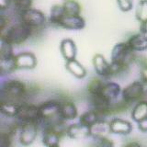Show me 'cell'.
<instances>
[{
    "mask_svg": "<svg viewBox=\"0 0 147 147\" xmlns=\"http://www.w3.org/2000/svg\"><path fill=\"white\" fill-rule=\"evenodd\" d=\"M31 28L20 21L1 30V40L12 45H18L26 41L31 36Z\"/></svg>",
    "mask_w": 147,
    "mask_h": 147,
    "instance_id": "obj_1",
    "label": "cell"
},
{
    "mask_svg": "<svg viewBox=\"0 0 147 147\" xmlns=\"http://www.w3.org/2000/svg\"><path fill=\"white\" fill-rule=\"evenodd\" d=\"M134 60V52L129 47L127 42H119L111 51V63L123 70L126 69Z\"/></svg>",
    "mask_w": 147,
    "mask_h": 147,
    "instance_id": "obj_2",
    "label": "cell"
},
{
    "mask_svg": "<svg viewBox=\"0 0 147 147\" xmlns=\"http://www.w3.org/2000/svg\"><path fill=\"white\" fill-rule=\"evenodd\" d=\"M26 91V86L23 82L14 79L7 80L1 86V100L17 102L24 98Z\"/></svg>",
    "mask_w": 147,
    "mask_h": 147,
    "instance_id": "obj_3",
    "label": "cell"
},
{
    "mask_svg": "<svg viewBox=\"0 0 147 147\" xmlns=\"http://www.w3.org/2000/svg\"><path fill=\"white\" fill-rule=\"evenodd\" d=\"M60 107L61 102L55 100H50L39 106L40 121H43L50 126L52 124L61 121L60 118Z\"/></svg>",
    "mask_w": 147,
    "mask_h": 147,
    "instance_id": "obj_4",
    "label": "cell"
},
{
    "mask_svg": "<svg viewBox=\"0 0 147 147\" xmlns=\"http://www.w3.org/2000/svg\"><path fill=\"white\" fill-rule=\"evenodd\" d=\"M20 21L30 27L32 30L43 27L46 23V16L39 9L30 8L20 13Z\"/></svg>",
    "mask_w": 147,
    "mask_h": 147,
    "instance_id": "obj_5",
    "label": "cell"
},
{
    "mask_svg": "<svg viewBox=\"0 0 147 147\" xmlns=\"http://www.w3.org/2000/svg\"><path fill=\"white\" fill-rule=\"evenodd\" d=\"M145 93V86L142 81H135L127 86L121 92L122 99L126 103L134 102L144 98Z\"/></svg>",
    "mask_w": 147,
    "mask_h": 147,
    "instance_id": "obj_6",
    "label": "cell"
},
{
    "mask_svg": "<svg viewBox=\"0 0 147 147\" xmlns=\"http://www.w3.org/2000/svg\"><path fill=\"white\" fill-rule=\"evenodd\" d=\"M20 121L23 122H40V112L39 106L33 104H20V109L17 117Z\"/></svg>",
    "mask_w": 147,
    "mask_h": 147,
    "instance_id": "obj_7",
    "label": "cell"
},
{
    "mask_svg": "<svg viewBox=\"0 0 147 147\" xmlns=\"http://www.w3.org/2000/svg\"><path fill=\"white\" fill-rule=\"evenodd\" d=\"M38 134V122H23L20 126V142L22 145L29 146Z\"/></svg>",
    "mask_w": 147,
    "mask_h": 147,
    "instance_id": "obj_8",
    "label": "cell"
},
{
    "mask_svg": "<svg viewBox=\"0 0 147 147\" xmlns=\"http://www.w3.org/2000/svg\"><path fill=\"white\" fill-rule=\"evenodd\" d=\"M86 26V21L80 15L70 16L65 15L59 24V27L63 29L71 30H83Z\"/></svg>",
    "mask_w": 147,
    "mask_h": 147,
    "instance_id": "obj_9",
    "label": "cell"
},
{
    "mask_svg": "<svg viewBox=\"0 0 147 147\" xmlns=\"http://www.w3.org/2000/svg\"><path fill=\"white\" fill-rule=\"evenodd\" d=\"M93 66L95 72L103 77L111 76V64L109 63L102 54H96L93 57Z\"/></svg>",
    "mask_w": 147,
    "mask_h": 147,
    "instance_id": "obj_10",
    "label": "cell"
},
{
    "mask_svg": "<svg viewBox=\"0 0 147 147\" xmlns=\"http://www.w3.org/2000/svg\"><path fill=\"white\" fill-rule=\"evenodd\" d=\"M66 135L71 139H83L91 136V130L89 126L84 125L80 122L75 123L67 127Z\"/></svg>",
    "mask_w": 147,
    "mask_h": 147,
    "instance_id": "obj_11",
    "label": "cell"
},
{
    "mask_svg": "<svg viewBox=\"0 0 147 147\" xmlns=\"http://www.w3.org/2000/svg\"><path fill=\"white\" fill-rule=\"evenodd\" d=\"M17 69H33L37 65V58L31 53H20L15 55Z\"/></svg>",
    "mask_w": 147,
    "mask_h": 147,
    "instance_id": "obj_12",
    "label": "cell"
},
{
    "mask_svg": "<svg viewBox=\"0 0 147 147\" xmlns=\"http://www.w3.org/2000/svg\"><path fill=\"white\" fill-rule=\"evenodd\" d=\"M110 131L114 134H121V135H127L131 133L132 131V125L130 121H125L122 119H113L109 122Z\"/></svg>",
    "mask_w": 147,
    "mask_h": 147,
    "instance_id": "obj_13",
    "label": "cell"
},
{
    "mask_svg": "<svg viewBox=\"0 0 147 147\" xmlns=\"http://www.w3.org/2000/svg\"><path fill=\"white\" fill-rule=\"evenodd\" d=\"M129 45L133 52H144L147 50V35L142 33H137L131 36L127 40Z\"/></svg>",
    "mask_w": 147,
    "mask_h": 147,
    "instance_id": "obj_14",
    "label": "cell"
},
{
    "mask_svg": "<svg viewBox=\"0 0 147 147\" xmlns=\"http://www.w3.org/2000/svg\"><path fill=\"white\" fill-rule=\"evenodd\" d=\"M121 92L122 90L121 88V86H119V85H118L117 83L108 82V83H105L101 95H102L109 102L112 103L113 101H115L119 98V96L121 94Z\"/></svg>",
    "mask_w": 147,
    "mask_h": 147,
    "instance_id": "obj_15",
    "label": "cell"
},
{
    "mask_svg": "<svg viewBox=\"0 0 147 147\" xmlns=\"http://www.w3.org/2000/svg\"><path fill=\"white\" fill-rule=\"evenodd\" d=\"M60 51L65 61L76 59V45L71 39H63L60 43Z\"/></svg>",
    "mask_w": 147,
    "mask_h": 147,
    "instance_id": "obj_16",
    "label": "cell"
},
{
    "mask_svg": "<svg viewBox=\"0 0 147 147\" xmlns=\"http://www.w3.org/2000/svg\"><path fill=\"white\" fill-rule=\"evenodd\" d=\"M77 109L76 105L71 101H63L61 102L60 107V118L63 121H71L77 117Z\"/></svg>",
    "mask_w": 147,
    "mask_h": 147,
    "instance_id": "obj_17",
    "label": "cell"
},
{
    "mask_svg": "<svg viewBox=\"0 0 147 147\" xmlns=\"http://www.w3.org/2000/svg\"><path fill=\"white\" fill-rule=\"evenodd\" d=\"M91 130V136L94 138H100V137H107L110 131L109 122H107L103 119H98L95 124L90 127Z\"/></svg>",
    "mask_w": 147,
    "mask_h": 147,
    "instance_id": "obj_18",
    "label": "cell"
},
{
    "mask_svg": "<svg viewBox=\"0 0 147 147\" xmlns=\"http://www.w3.org/2000/svg\"><path fill=\"white\" fill-rule=\"evenodd\" d=\"M66 70L76 78H84L86 76V70L76 59L66 61L65 63Z\"/></svg>",
    "mask_w": 147,
    "mask_h": 147,
    "instance_id": "obj_19",
    "label": "cell"
},
{
    "mask_svg": "<svg viewBox=\"0 0 147 147\" xmlns=\"http://www.w3.org/2000/svg\"><path fill=\"white\" fill-rule=\"evenodd\" d=\"M20 107V104H18V102H13V101L1 100V104H0L1 113L9 118L17 117Z\"/></svg>",
    "mask_w": 147,
    "mask_h": 147,
    "instance_id": "obj_20",
    "label": "cell"
},
{
    "mask_svg": "<svg viewBox=\"0 0 147 147\" xmlns=\"http://www.w3.org/2000/svg\"><path fill=\"white\" fill-rule=\"evenodd\" d=\"M131 118L136 122L147 118V100H141L134 106L131 111Z\"/></svg>",
    "mask_w": 147,
    "mask_h": 147,
    "instance_id": "obj_21",
    "label": "cell"
},
{
    "mask_svg": "<svg viewBox=\"0 0 147 147\" xmlns=\"http://www.w3.org/2000/svg\"><path fill=\"white\" fill-rule=\"evenodd\" d=\"M65 16V12L63 7V5H54L51 8L50 12V22L53 25L59 26L63 18Z\"/></svg>",
    "mask_w": 147,
    "mask_h": 147,
    "instance_id": "obj_22",
    "label": "cell"
},
{
    "mask_svg": "<svg viewBox=\"0 0 147 147\" xmlns=\"http://www.w3.org/2000/svg\"><path fill=\"white\" fill-rule=\"evenodd\" d=\"M63 7L65 12V15L76 16L80 15L81 6L76 0H64L63 3Z\"/></svg>",
    "mask_w": 147,
    "mask_h": 147,
    "instance_id": "obj_23",
    "label": "cell"
},
{
    "mask_svg": "<svg viewBox=\"0 0 147 147\" xmlns=\"http://www.w3.org/2000/svg\"><path fill=\"white\" fill-rule=\"evenodd\" d=\"M99 119V114L96 110H88L83 113L79 118V122L84 124V125L91 127L93 124H95Z\"/></svg>",
    "mask_w": 147,
    "mask_h": 147,
    "instance_id": "obj_24",
    "label": "cell"
},
{
    "mask_svg": "<svg viewBox=\"0 0 147 147\" xmlns=\"http://www.w3.org/2000/svg\"><path fill=\"white\" fill-rule=\"evenodd\" d=\"M17 69L15 56L10 58L0 59V70L1 74H9L15 71Z\"/></svg>",
    "mask_w": 147,
    "mask_h": 147,
    "instance_id": "obj_25",
    "label": "cell"
},
{
    "mask_svg": "<svg viewBox=\"0 0 147 147\" xmlns=\"http://www.w3.org/2000/svg\"><path fill=\"white\" fill-rule=\"evenodd\" d=\"M135 16L138 21L144 22L147 20V0H140L137 5Z\"/></svg>",
    "mask_w": 147,
    "mask_h": 147,
    "instance_id": "obj_26",
    "label": "cell"
},
{
    "mask_svg": "<svg viewBox=\"0 0 147 147\" xmlns=\"http://www.w3.org/2000/svg\"><path fill=\"white\" fill-rule=\"evenodd\" d=\"M105 85V83H103L99 79H93L91 80L90 83L87 86V90L90 96H96L100 95L102 93L103 86Z\"/></svg>",
    "mask_w": 147,
    "mask_h": 147,
    "instance_id": "obj_27",
    "label": "cell"
},
{
    "mask_svg": "<svg viewBox=\"0 0 147 147\" xmlns=\"http://www.w3.org/2000/svg\"><path fill=\"white\" fill-rule=\"evenodd\" d=\"M12 46H13L12 44L7 42L6 40H1V42H0V59L10 58L15 56L13 54Z\"/></svg>",
    "mask_w": 147,
    "mask_h": 147,
    "instance_id": "obj_28",
    "label": "cell"
},
{
    "mask_svg": "<svg viewBox=\"0 0 147 147\" xmlns=\"http://www.w3.org/2000/svg\"><path fill=\"white\" fill-rule=\"evenodd\" d=\"M12 5L18 12L25 11L31 8L32 0H12Z\"/></svg>",
    "mask_w": 147,
    "mask_h": 147,
    "instance_id": "obj_29",
    "label": "cell"
},
{
    "mask_svg": "<svg viewBox=\"0 0 147 147\" xmlns=\"http://www.w3.org/2000/svg\"><path fill=\"white\" fill-rule=\"evenodd\" d=\"M13 134L10 131H2L0 135V147H11Z\"/></svg>",
    "mask_w": 147,
    "mask_h": 147,
    "instance_id": "obj_30",
    "label": "cell"
},
{
    "mask_svg": "<svg viewBox=\"0 0 147 147\" xmlns=\"http://www.w3.org/2000/svg\"><path fill=\"white\" fill-rule=\"evenodd\" d=\"M94 147H114V142L108 137L95 138Z\"/></svg>",
    "mask_w": 147,
    "mask_h": 147,
    "instance_id": "obj_31",
    "label": "cell"
},
{
    "mask_svg": "<svg viewBox=\"0 0 147 147\" xmlns=\"http://www.w3.org/2000/svg\"><path fill=\"white\" fill-rule=\"evenodd\" d=\"M118 6L121 11L128 12L132 8V0H117Z\"/></svg>",
    "mask_w": 147,
    "mask_h": 147,
    "instance_id": "obj_32",
    "label": "cell"
},
{
    "mask_svg": "<svg viewBox=\"0 0 147 147\" xmlns=\"http://www.w3.org/2000/svg\"><path fill=\"white\" fill-rule=\"evenodd\" d=\"M138 129L142 132H147V118L142 119L141 121L138 122Z\"/></svg>",
    "mask_w": 147,
    "mask_h": 147,
    "instance_id": "obj_33",
    "label": "cell"
},
{
    "mask_svg": "<svg viewBox=\"0 0 147 147\" xmlns=\"http://www.w3.org/2000/svg\"><path fill=\"white\" fill-rule=\"evenodd\" d=\"M141 81L144 86H147V66H144L141 70Z\"/></svg>",
    "mask_w": 147,
    "mask_h": 147,
    "instance_id": "obj_34",
    "label": "cell"
},
{
    "mask_svg": "<svg viewBox=\"0 0 147 147\" xmlns=\"http://www.w3.org/2000/svg\"><path fill=\"white\" fill-rule=\"evenodd\" d=\"M12 4V0H0V8H1V10H5V9H7L9 5Z\"/></svg>",
    "mask_w": 147,
    "mask_h": 147,
    "instance_id": "obj_35",
    "label": "cell"
},
{
    "mask_svg": "<svg viewBox=\"0 0 147 147\" xmlns=\"http://www.w3.org/2000/svg\"><path fill=\"white\" fill-rule=\"evenodd\" d=\"M122 147H142V145L140 142H138L136 141H131V142H129L127 144H125Z\"/></svg>",
    "mask_w": 147,
    "mask_h": 147,
    "instance_id": "obj_36",
    "label": "cell"
},
{
    "mask_svg": "<svg viewBox=\"0 0 147 147\" xmlns=\"http://www.w3.org/2000/svg\"><path fill=\"white\" fill-rule=\"evenodd\" d=\"M140 32L142 34H145L147 35V20L144 22H142L141 23V26H140Z\"/></svg>",
    "mask_w": 147,
    "mask_h": 147,
    "instance_id": "obj_37",
    "label": "cell"
},
{
    "mask_svg": "<svg viewBox=\"0 0 147 147\" xmlns=\"http://www.w3.org/2000/svg\"><path fill=\"white\" fill-rule=\"evenodd\" d=\"M55 147H59V146H55Z\"/></svg>",
    "mask_w": 147,
    "mask_h": 147,
    "instance_id": "obj_38",
    "label": "cell"
}]
</instances>
